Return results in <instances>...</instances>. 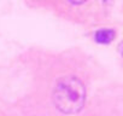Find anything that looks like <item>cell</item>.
<instances>
[{"mask_svg":"<svg viewBox=\"0 0 123 116\" xmlns=\"http://www.w3.org/2000/svg\"><path fill=\"white\" fill-rule=\"evenodd\" d=\"M53 104L63 114H77L86 103V88L76 76H64L54 86Z\"/></svg>","mask_w":123,"mask_h":116,"instance_id":"cell-1","label":"cell"},{"mask_svg":"<svg viewBox=\"0 0 123 116\" xmlns=\"http://www.w3.org/2000/svg\"><path fill=\"white\" fill-rule=\"evenodd\" d=\"M115 38V32L112 29H99L94 34V39L99 44H109Z\"/></svg>","mask_w":123,"mask_h":116,"instance_id":"cell-2","label":"cell"},{"mask_svg":"<svg viewBox=\"0 0 123 116\" xmlns=\"http://www.w3.org/2000/svg\"><path fill=\"white\" fill-rule=\"evenodd\" d=\"M68 1L71 3V4H74V5H81L85 1H87V0H68Z\"/></svg>","mask_w":123,"mask_h":116,"instance_id":"cell-3","label":"cell"}]
</instances>
